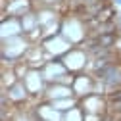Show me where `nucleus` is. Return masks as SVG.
I'll use <instances>...</instances> for the list:
<instances>
[{
	"label": "nucleus",
	"instance_id": "1",
	"mask_svg": "<svg viewBox=\"0 0 121 121\" xmlns=\"http://www.w3.org/2000/svg\"><path fill=\"white\" fill-rule=\"evenodd\" d=\"M69 94H71L69 86L58 85V83H56V85L48 90V96H50V98H54V100H60V98H69Z\"/></svg>",
	"mask_w": 121,
	"mask_h": 121
},
{
	"label": "nucleus",
	"instance_id": "2",
	"mask_svg": "<svg viewBox=\"0 0 121 121\" xmlns=\"http://www.w3.org/2000/svg\"><path fill=\"white\" fill-rule=\"evenodd\" d=\"M25 85H16V86H12V92H10V98H13V100H23L25 98Z\"/></svg>",
	"mask_w": 121,
	"mask_h": 121
},
{
	"label": "nucleus",
	"instance_id": "3",
	"mask_svg": "<svg viewBox=\"0 0 121 121\" xmlns=\"http://www.w3.org/2000/svg\"><path fill=\"white\" fill-rule=\"evenodd\" d=\"M54 108H58V110H73V100H69V98L54 100Z\"/></svg>",
	"mask_w": 121,
	"mask_h": 121
},
{
	"label": "nucleus",
	"instance_id": "4",
	"mask_svg": "<svg viewBox=\"0 0 121 121\" xmlns=\"http://www.w3.org/2000/svg\"><path fill=\"white\" fill-rule=\"evenodd\" d=\"M33 21H35V17H27V19L23 21V25H25V29H29V27H31V25H33Z\"/></svg>",
	"mask_w": 121,
	"mask_h": 121
},
{
	"label": "nucleus",
	"instance_id": "5",
	"mask_svg": "<svg viewBox=\"0 0 121 121\" xmlns=\"http://www.w3.org/2000/svg\"><path fill=\"white\" fill-rule=\"evenodd\" d=\"M115 4H117V6H121V0H115Z\"/></svg>",
	"mask_w": 121,
	"mask_h": 121
}]
</instances>
